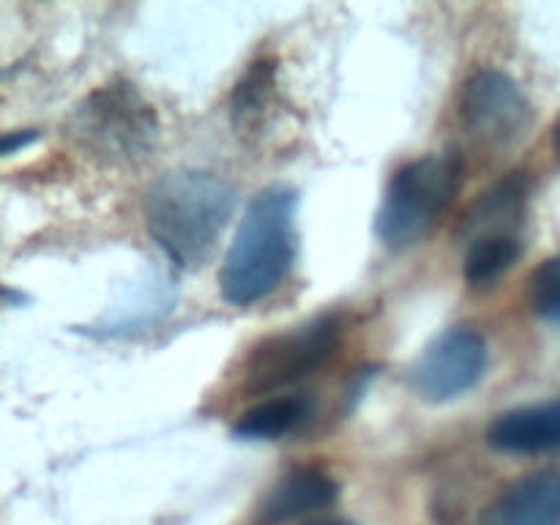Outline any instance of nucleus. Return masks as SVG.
Returning a JSON list of instances; mask_svg holds the SVG:
<instances>
[{"instance_id": "nucleus-1", "label": "nucleus", "mask_w": 560, "mask_h": 525, "mask_svg": "<svg viewBox=\"0 0 560 525\" xmlns=\"http://www.w3.org/2000/svg\"><path fill=\"white\" fill-rule=\"evenodd\" d=\"M299 195L284 184L266 186L241 213L224 252L219 290L233 306H252L284 284L299 255Z\"/></svg>"}, {"instance_id": "nucleus-12", "label": "nucleus", "mask_w": 560, "mask_h": 525, "mask_svg": "<svg viewBox=\"0 0 560 525\" xmlns=\"http://www.w3.org/2000/svg\"><path fill=\"white\" fill-rule=\"evenodd\" d=\"M312 416H315V399L306 394H273L235 419L233 435L238 441H282L304 430Z\"/></svg>"}, {"instance_id": "nucleus-4", "label": "nucleus", "mask_w": 560, "mask_h": 525, "mask_svg": "<svg viewBox=\"0 0 560 525\" xmlns=\"http://www.w3.org/2000/svg\"><path fill=\"white\" fill-rule=\"evenodd\" d=\"M74 131L88 151L107 162H140L156 148L159 118L131 82L113 80L82 98L74 109Z\"/></svg>"}, {"instance_id": "nucleus-17", "label": "nucleus", "mask_w": 560, "mask_h": 525, "mask_svg": "<svg viewBox=\"0 0 560 525\" xmlns=\"http://www.w3.org/2000/svg\"><path fill=\"white\" fill-rule=\"evenodd\" d=\"M552 148H556V156L560 159V118L556 120V129H552Z\"/></svg>"}, {"instance_id": "nucleus-8", "label": "nucleus", "mask_w": 560, "mask_h": 525, "mask_svg": "<svg viewBox=\"0 0 560 525\" xmlns=\"http://www.w3.org/2000/svg\"><path fill=\"white\" fill-rule=\"evenodd\" d=\"M479 525H560V468L536 470L498 492Z\"/></svg>"}, {"instance_id": "nucleus-18", "label": "nucleus", "mask_w": 560, "mask_h": 525, "mask_svg": "<svg viewBox=\"0 0 560 525\" xmlns=\"http://www.w3.org/2000/svg\"><path fill=\"white\" fill-rule=\"evenodd\" d=\"M317 525H353L348 520H328V523H317Z\"/></svg>"}, {"instance_id": "nucleus-16", "label": "nucleus", "mask_w": 560, "mask_h": 525, "mask_svg": "<svg viewBox=\"0 0 560 525\" xmlns=\"http://www.w3.org/2000/svg\"><path fill=\"white\" fill-rule=\"evenodd\" d=\"M38 140V131L36 129H22V131H9V135L3 137V156H14L16 151H22V148L33 145V142Z\"/></svg>"}, {"instance_id": "nucleus-5", "label": "nucleus", "mask_w": 560, "mask_h": 525, "mask_svg": "<svg viewBox=\"0 0 560 525\" xmlns=\"http://www.w3.org/2000/svg\"><path fill=\"white\" fill-rule=\"evenodd\" d=\"M342 345V320L337 315H317L266 337L244 361V386L249 392H279L284 386L315 375L337 355Z\"/></svg>"}, {"instance_id": "nucleus-2", "label": "nucleus", "mask_w": 560, "mask_h": 525, "mask_svg": "<svg viewBox=\"0 0 560 525\" xmlns=\"http://www.w3.org/2000/svg\"><path fill=\"white\" fill-rule=\"evenodd\" d=\"M145 224L159 249L178 268H200L235 213V189L208 170H175L151 184Z\"/></svg>"}, {"instance_id": "nucleus-9", "label": "nucleus", "mask_w": 560, "mask_h": 525, "mask_svg": "<svg viewBox=\"0 0 560 525\" xmlns=\"http://www.w3.org/2000/svg\"><path fill=\"white\" fill-rule=\"evenodd\" d=\"M530 178L528 173H509L498 184H492L485 195L474 200L457 224V238L474 244L495 235H520L525 211H528Z\"/></svg>"}, {"instance_id": "nucleus-13", "label": "nucleus", "mask_w": 560, "mask_h": 525, "mask_svg": "<svg viewBox=\"0 0 560 525\" xmlns=\"http://www.w3.org/2000/svg\"><path fill=\"white\" fill-rule=\"evenodd\" d=\"M277 98V60L257 58L244 71L230 96V118L241 137L260 135Z\"/></svg>"}, {"instance_id": "nucleus-6", "label": "nucleus", "mask_w": 560, "mask_h": 525, "mask_svg": "<svg viewBox=\"0 0 560 525\" xmlns=\"http://www.w3.org/2000/svg\"><path fill=\"white\" fill-rule=\"evenodd\" d=\"M459 124L485 151H509L528 137L534 104L512 74L479 69L459 91Z\"/></svg>"}, {"instance_id": "nucleus-7", "label": "nucleus", "mask_w": 560, "mask_h": 525, "mask_svg": "<svg viewBox=\"0 0 560 525\" xmlns=\"http://www.w3.org/2000/svg\"><path fill=\"white\" fill-rule=\"evenodd\" d=\"M487 339L470 326H454L438 334L410 370V386L424 402L446 405L479 386L487 372Z\"/></svg>"}, {"instance_id": "nucleus-14", "label": "nucleus", "mask_w": 560, "mask_h": 525, "mask_svg": "<svg viewBox=\"0 0 560 525\" xmlns=\"http://www.w3.org/2000/svg\"><path fill=\"white\" fill-rule=\"evenodd\" d=\"M520 255H523L520 235H495V238L474 241L468 246V255H465V282L476 290L492 288L503 273L512 271Z\"/></svg>"}, {"instance_id": "nucleus-15", "label": "nucleus", "mask_w": 560, "mask_h": 525, "mask_svg": "<svg viewBox=\"0 0 560 525\" xmlns=\"http://www.w3.org/2000/svg\"><path fill=\"white\" fill-rule=\"evenodd\" d=\"M530 306L547 323L560 326V255L547 257L530 273Z\"/></svg>"}, {"instance_id": "nucleus-10", "label": "nucleus", "mask_w": 560, "mask_h": 525, "mask_svg": "<svg viewBox=\"0 0 560 525\" xmlns=\"http://www.w3.org/2000/svg\"><path fill=\"white\" fill-rule=\"evenodd\" d=\"M339 495V485L331 474L315 465H299L288 470L268 490L257 509V525H284L331 506Z\"/></svg>"}, {"instance_id": "nucleus-11", "label": "nucleus", "mask_w": 560, "mask_h": 525, "mask_svg": "<svg viewBox=\"0 0 560 525\" xmlns=\"http://www.w3.org/2000/svg\"><path fill=\"white\" fill-rule=\"evenodd\" d=\"M487 441L509 454L560 452V399L506 410L490 424Z\"/></svg>"}, {"instance_id": "nucleus-3", "label": "nucleus", "mask_w": 560, "mask_h": 525, "mask_svg": "<svg viewBox=\"0 0 560 525\" xmlns=\"http://www.w3.org/2000/svg\"><path fill=\"white\" fill-rule=\"evenodd\" d=\"M465 159L457 148L424 153L392 175L375 217V233L392 252L419 244L452 208L463 186Z\"/></svg>"}]
</instances>
